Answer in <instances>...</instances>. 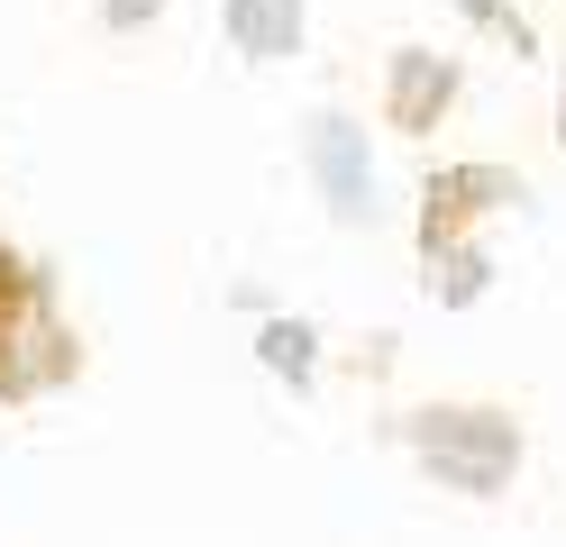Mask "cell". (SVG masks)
<instances>
[{"label": "cell", "mask_w": 566, "mask_h": 547, "mask_svg": "<svg viewBox=\"0 0 566 547\" xmlns=\"http://www.w3.org/2000/svg\"><path fill=\"white\" fill-rule=\"evenodd\" d=\"M484 283H493V265H484V246H475V238H457V246H430V255H420V292H430V302H448V311L484 302Z\"/></svg>", "instance_id": "52a82bcc"}, {"label": "cell", "mask_w": 566, "mask_h": 547, "mask_svg": "<svg viewBox=\"0 0 566 547\" xmlns=\"http://www.w3.org/2000/svg\"><path fill=\"white\" fill-rule=\"evenodd\" d=\"M557 146H566V73H557Z\"/></svg>", "instance_id": "8fae6325"}, {"label": "cell", "mask_w": 566, "mask_h": 547, "mask_svg": "<svg viewBox=\"0 0 566 547\" xmlns=\"http://www.w3.org/2000/svg\"><path fill=\"white\" fill-rule=\"evenodd\" d=\"M521 201L530 192H521L512 165H430V173H420V255L475 238L484 210H521Z\"/></svg>", "instance_id": "277c9868"}, {"label": "cell", "mask_w": 566, "mask_h": 547, "mask_svg": "<svg viewBox=\"0 0 566 547\" xmlns=\"http://www.w3.org/2000/svg\"><path fill=\"white\" fill-rule=\"evenodd\" d=\"M256 356H265L293 392L321 383V338H311V328H293V319H265V328H256Z\"/></svg>", "instance_id": "ba28073f"}, {"label": "cell", "mask_w": 566, "mask_h": 547, "mask_svg": "<svg viewBox=\"0 0 566 547\" xmlns=\"http://www.w3.org/2000/svg\"><path fill=\"white\" fill-rule=\"evenodd\" d=\"M174 10V0H101V28H111V36H137V28H156Z\"/></svg>", "instance_id": "9c48e42d"}, {"label": "cell", "mask_w": 566, "mask_h": 547, "mask_svg": "<svg viewBox=\"0 0 566 547\" xmlns=\"http://www.w3.org/2000/svg\"><path fill=\"white\" fill-rule=\"evenodd\" d=\"M457 10H467L475 28H503V36H521V28H512V0H457Z\"/></svg>", "instance_id": "30bf717a"}, {"label": "cell", "mask_w": 566, "mask_h": 547, "mask_svg": "<svg viewBox=\"0 0 566 547\" xmlns=\"http://www.w3.org/2000/svg\"><path fill=\"white\" fill-rule=\"evenodd\" d=\"M220 28L247 64H283L311 36V0H220Z\"/></svg>", "instance_id": "8992f818"}, {"label": "cell", "mask_w": 566, "mask_h": 547, "mask_svg": "<svg viewBox=\"0 0 566 547\" xmlns=\"http://www.w3.org/2000/svg\"><path fill=\"white\" fill-rule=\"evenodd\" d=\"M83 375V338L64 319L46 265L0 246V401H46Z\"/></svg>", "instance_id": "6da1fadb"}, {"label": "cell", "mask_w": 566, "mask_h": 547, "mask_svg": "<svg viewBox=\"0 0 566 547\" xmlns=\"http://www.w3.org/2000/svg\"><path fill=\"white\" fill-rule=\"evenodd\" d=\"M402 448L420 456V474L467 502H493L521 474V420L493 401H420L402 420Z\"/></svg>", "instance_id": "7a4b0ae2"}, {"label": "cell", "mask_w": 566, "mask_h": 547, "mask_svg": "<svg viewBox=\"0 0 566 547\" xmlns=\"http://www.w3.org/2000/svg\"><path fill=\"white\" fill-rule=\"evenodd\" d=\"M302 173L338 229H375V137L347 109H311L302 119Z\"/></svg>", "instance_id": "3957f363"}, {"label": "cell", "mask_w": 566, "mask_h": 547, "mask_svg": "<svg viewBox=\"0 0 566 547\" xmlns=\"http://www.w3.org/2000/svg\"><path fill=\"white\" fill-rule=\"evenodd\" d=\"M457 92H467V73H457L439 46H394V64H384V128H402V137H430Z\"/></svg>", "instance_id": "5b68a950"}]
</instances>
